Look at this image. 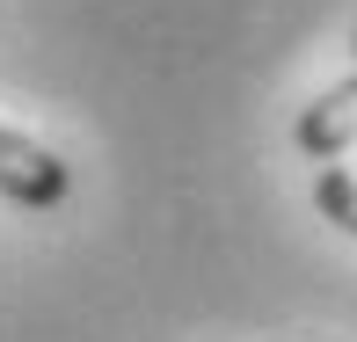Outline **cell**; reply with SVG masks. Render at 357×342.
<instances>
[{
    "label": "cell",
    "instance_id": "1",
    "mask_svg": "<svg viewBox=\"0 0 357 342\" xmlns=\"http://www.w3.org/2000/svg\"><path fill=\"white\" fill-rule=\"evenodd\" d=\"M0 197L29 204V211H52L73 197V168L52 153V146L22 139L15 124H0Z\"/></svg>",
    "mask_w": 357,
    "mask_h": 342
},
{
    "label": "cell",
    "instance_id": "2",
    "mask_svg": "<svg viewBox=\"0 0 357 342\" xmlns=\"http://www.w3.org/2000/svg\"><path fill=\"white\" fill-rule=\"evenodd\" d=\"M291 139H299L306 160H335V153H350V146H357V73L335 80V88H321L314 102L299 109Z\"/></svg>",
    "mask_w": 357,
    "mask_h": 342
},
{
    "label": "cell",
    "instance_id": "3",
    "mask_svg": "<svg viewBox=\"0 0 357 342\" xmlns=\"http://www.w3.org/2000/svg\"><path fill=\"white\" fill-rule=\"evenodd\" d=\"M314 204H321V219H328V226H343V233L357 240V175H350V168L321 160V175H314Z\"/></svg>",
    "mask_w": 357,
    "mask_h": 342
},
{
    "label": "cell",
    "instance_id": "4",
    "mask_svg": "<svg viewBox=\"0 0 357 342\" xmlns=\"http://www.w3.org/2000/svg\"><path fill=\"white\" fill-rule=\"evenodd\" d=\"M350 52H357V29H350Z\"/></svg>",
    "mask_w": 357,
    "mask_h": 342
}]
</instances>
